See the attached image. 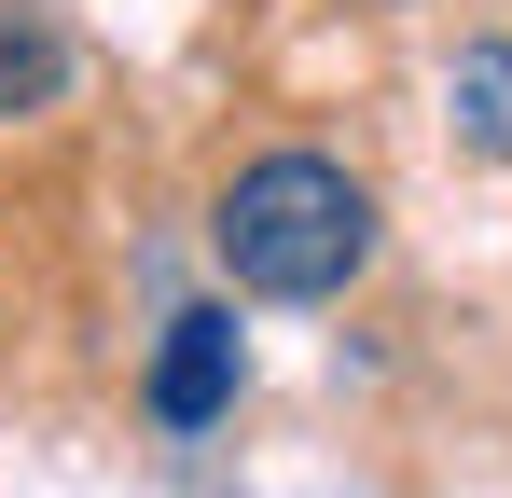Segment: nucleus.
I'll return each mask as SVG.
<instances>
[{"label": "nucleus", "instance_id": "4", "mask_svg": "<svg viewBox=\"0 0 512 498\" xmlns=\"http://www.w3.org/2000/svg\"><path fill=\"white\" fill-rule=\"evenodd\" d=\"M56 83H70V42H56L42 14H0V125H14V111H42Z\"/></svg>", "mask_w": 512, "mask_h": 498}, {"label": "nucleus", "instance_id": "3", "mask_svg": "<svg viewBox=\"0 0 512 498\" xmlns=\"http://www.w3.org/2000/svg\"><path fill=\"white\" fill-rule=\"evenodd\" d=\"M443 111H457V139H471L485 166H512V28H499V42H457Z\"/></svg>", "mask_w": 512, "mask_h": 498}, {"label": "nucleus", "instance_id": "1", "mask_svg": "<svg viewBox=\"0 0 512 498\" xmlns=\"http://www.w3.org/2000/svg\"><path fill=\"white\" fill-rule=\"evenodd\" d=\"M374 180L333 153H250L222 180V208H208V249H222V277L250 291V305H333L346 277L374 263Z\"/></svg>", "mask_w": 512, "mask_h": 498}, {"label": "nucleus", "instance_id": "2", "mask_svg": "<svg viewBox=\"0 0 512 498\" xmlns=\"http://www.w3.org/2000/svg\"><path fill=\"white\" fill-rule=\"evenodd\" d=\"M236 402V305H180L167 346H153V415L167 429H208Z\"/></svg>", "mask_w": 512, "mask_h": 498}]
</instances>
